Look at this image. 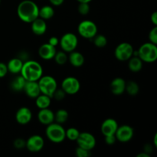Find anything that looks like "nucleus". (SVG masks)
Here are the masks:
<instances>
[{
    "label": "nucleus",
    "mask_w": 157,
    "mask_h": 157,
    "mask_svg": "<svg viewBox=\"0 0 157 157\" xmlns=\"http://www.w3.org/2000/svg\"><path fill=\"white\" fill-rule=\"evenodd\" d=\"M16 11L20 20L25 23H31L38 18L39 7L32 0H23L18 4Z\"/></svg>",
    "instance_id": "f257e3e1"
},
{
    "label": "nucleus",
    "mask_w": 157,
    "mask_h": 157,
    "mask_svg": "<svg viewBox=\"0 0 157 157\" xmlns=\"http://www.w3.org/2000/svg\"><path fill=\"white\" fill-rule=\"evenodd\" d=\"M20 75L26 81H38L43 75V67L38 61L27 60L23 63Z\"/></svg>",
    "instance_id": "f03ea898"
},
{
    "label": "nucleus",
    "mask_w": 157,
    "mask_h": 157,
    "mask_svg": "<svg viewBox=\"0 0 157 157\" xmlns=\"http://www.w3.org/2000/svg\"><path fill=\"white\" fill-rule=\"evenodd\" d=\"M45 134L48 139L54 144H61L66 139L65 129L61 124L56 122H53L47 126Z\"/></svg>",
    "instance_id": "7ed1b4c3"
},
{
    "label": "nucleus",
    "mask_w": 157,
    "mask_h": 157,
    "mask_svg": "<svg viewBox=\"0 0 157 157\" xmlns=\"http://www.w3.org/2000/svg\"><path fill=\"white\" fill-rule=\"evenodd\" d=\"M138 52V57L146 63H153L157 60V44L151 42H147L143 44L140 47Z\"/></svg>",
    "instance_id": "20e7f679"
},
{
    "label": "nucleus",
    "mask_w": 157,
    "mask_h": 157,
    "mask_svg": "<svg viewBox=\"0 0 157 157\" xmlns=\"http://www.w3.org/2000/svg\"><path fill=\"white\" fill-rule=\"evenodd\" d=\"M41 94H45L52 98L54 93L58 88V83L54 77L50 75H42L38 81Z\"/></svg>",
    "instance_id": "39448f33"
},
{
    "label": "nucleus",
    "mask_w": 157,
    "mask_h": 157,
    "mask_svg": "<svg viewBox=\"0 0 157 157\" xmlns=\"http://www.w3.org/2000/svg\"><path fill=\"white\" fill-rule=\"evenodd\" d=\"M98 26L91 20H83L78 26V34L87 39H92L98 34Z\"/></svg>",
    "instance_id": "423d86ee"
},
{
    "label": "nucleus",
    "mask_w": 157,
    "mask_h": 157,
    "mask_svg": "<svg viewBox=\"0 0 157 157\" xmlns=\"http://www.w3.org/2000/svg\"><path fill=\"white\" fill-rule=\"evenodd\" d=\"M59 44L62 51L70 53L76 49L78 44V38L75 34L67 32L64 34L59 39Z\"/></svg>",
    "instance_id": "0eeeda50"
},
{
    "label": "nucleus",
    "mask_w": 157,
    "mask_h": 157,
    "mask_svg": "<svg viewBox=\"0 0 157 157\" xmlns=\"http://www.w3.org/2000/svg\"><path fill=\"white\" fill-rule=\"evenodd\" d=\"M133 45L128 42H122L118 44L114 50V56L118 61H127L133 56Z\"/></svg>",
    "instance_id": "6e6552de"
},
{
    "label": "nucleus",
    "mask_w": 157,
    "mask_h": 157,
    "mask_svg": "<svg viewBox=\"0 0 157 157\" xmlns=\"http://www.w3.org/2000/svg\"><path fill=\"white\" fill-rule=\"evenodd\" d=\"M61 88L65 92L66 94H76L81 89V84L78 78L75 77H67L61 82Z\"/></svg>",
    "instance_id": "1a4fd4ad"
},
{
    "label": "nucleus",
    "mask_w": 157,
    "mask_h": 157,
    "mask_svg": "<svg viewBox=\"0 0 157 157\" xmlns=\"http://www.w3.org/2000/svg\"><path fill=\"white\" fill-rule=\"evenodd\" d=\"M78 147H82L85 150L91 151L96 146V138L92 133L88 132L80 133L79 136L76 140Z\"/></svg>",
    "instance_id": "9d476101"
},
{
    "label": "nucleus",
    "mask_w": 157,
    "mask_h": 157,
    "mask_svg": "<svg viewBox=\"0 0 157 157\" xmlns=\"http://www.w3.org/2000/svg\"><path fill=\"white\" fill-rule=\"evenodd\" d=\"M134 135L133 128L130 126L124 124L119 126L115 133V137L117 140L121 143H127L131 140Z\"/></svg>",
    "instance_id": "9b49d317"
},
{
    "label": "nucleus",
    "mask_w": 157,
    "mask_h": 157,
    "mask_svg": "<svg viewBox=\"0 0 157 157\" xmlns=\"http://www.w3.org/2000/svg\"><path fill=\"white\" fill-rule=\"evenodd\" d=\"M44 140L40 135H32L25 141V147L31 153H38L43 149Z\"/></svg>",
    "instance_id": "f8f14e48"
},
{
    "label": "nucleus",
    "mask_w": 157,
    "mask_h": 157,
    "mask_svg": "<svg viewBox=\"0 0 157 157\" xmlns=\"http://www.w3.org/2000/svg\"><path fill=\"white\" fill-rule=\"evenodd\" d=\"M118 127L119 125L116 120L113 119V118H107V119L104 120L101 124V133L104 136L115 135Z\"/></svg>",
    "instance_id": "ddd939ff"
},
{
    "label": "nucleus",
    "mask_w": 157,
    "mask_h": 157,
    "mask_svg": "<svg viewBox=\"0 0 157 157\" xmlns=\"http://www.w3.org/2000/svg\"><path fill=\"white\" fill-rule=\"evenodd\" d=\"M32 119V113L27 107H21L15 113V121L21 125H26L31 122Z\"/></svg>",
    "instance_id": "4468645a"
},
{
    "label": "nucleus",
    "mask_w": 157,
    "mask_h": 157,
    "mask_svg": "<svg viewBox=\"0 0 157 157\" xmlns=\"http://www.w3.org/2000/svg\"><path fill=\"white\" fill-rule=\"evenodd\" d=\"M56 52V47L51 45L48 43H44V44H41L38 48V55L43 60L50 61V60L53 59Z\"/></svg>",
    "instance_id": "2eb2a0df"
},
{
    "label": "nucleus",
    "mask_w": 157,
    "mask_h": 157,
    "mask_svg": "<svg viewBox=\"0 0 157 157\" xmlns=\"http://www.w3.org/2000/svg\"><path fill=\"white\" fill-rule=\"evenodd\" d=\"M38 120L41 124L48 126L55 122V113L48 108L40 109L38 113Z\"/></svg>",
    "instance_id": "dca6fc26"
},
{
    "label": "nucleus",
    "mask_w": 157,
    "mask_h": 157,
    "mask_svg": "<svg viewBox=\"0 0 157 157\" xmlns=\"http://www.w3.org/2000/svg\"><path fill=\"white\" fill-rule=\"evenodd\" d=\"M31 24V29L32 32L35 34V35L41 36L43 35L47 31V23L45 22V20L42 19L41 18H37L36 19L34 20Z\"/></svg>",
    "instance_id": "f3484780"
},
{
    "label": "nucleus",
    "mask_w": 157,
    "mask_h": 157,
    "mask_svg": "<svg viewBox=\"0 0 157 157\" xmlns=\"http://www.w3.org/2000/svg\"><path fill=\"white\" fill-rule=\"evenodd\" d=\"M23 91L29 98L35 99L41 94L38 81H26Z\"/></svg>",
    "instance_id": "a211bd4d"
},
{
    "label": "nucleus",
    "mask_w": 157,
    "mask_h": 157,
    "mask_svg": "<svg viewBox=\"0 0 157 157\" xmlns=\"http://www.w3.org/2000/svg\"><path fill=\"white\" fill-rule=\"evenodd\" d=\"M125 80L122 78H116L111 81L110 85V90L114 95H121L125 92L126 89Z\"/></svg>",
    "instance_id": "6ab92c4d"
},
{
    "label": "nucleus",
    "mask_w": 157,
    "mask_h": 157,
    "mask_svg": "<svg viewBox=\"0 0 157 157\" xmlns=\"http://www.w3.org/2000/svg\"><path fill=\"white\" fill-rule=\"evenodd\" d=\"M68 61L73 67H80L84 65L85 58L81 52L75 50L70 52V55H68Z\"/></svg>",
    "instance_id": "aec40b11"
},
{
    "label": "nucleus",
    "mask_w": 157,
    "mask_h": 157,
    "mask_svg": "<svg viewBox=\"0 0 157 157\" xmlns=\"http://www.w3.org/2000/svg\"><path fill=\"white\" fill-rule=\"evenodd\" d=\"M24 61L19 58H13L8 62L7 67L9 72L13 75H19L22 68Z\"/></svg>",
    "instance_id": "412c9836"
},
{
    "label": "nucleus",
    "mask_w": 157,
    "mask_h": 157,
    "mask_svg": "<svg viewBox=\"0 0 157 157\" xmlns=\"http://www.w3.org/2000/svg\"><path fill=\"white\" fill-rule=\"evenodd\" d=\"M143 61L138 56H132L128 60V67L130 71L137 73L143 68Z\"/></svg>",
    "instance_id": "4be33fe9"
},
{
    "label": "nucleus",
    "mask_w": 157,
    "mask_h": 157,
    "mask_svg": "<svg viewBox=\"0 0 157 157\" xmlns=\"http://www.w3.org/2000/svg\"><path fill=\"white\" fill-rule=\"evenodd\" d=\"M52 102V98L47 96L43 94H40L36 98H35V105L38 109L48 108Z\"/></svg>",
    "instance_id": "5701e85b"
},
{
    "label": "nucleus",
    "mask_w": 157,
    "mask_h": 157,
    "mask_svg": "<svg viewBox=\"0 0 157 157\" xmlns=\"http://www.w3.org/2000/svg\"><path fill=\"white\" fill-rule=\"evenodd\" d=\"M26 83V80L20 75H17L10 83V87L12 90L15 92H20L23 90L25 84Z\"/></svg>",
    "instance_id": "b1692460"
},
{
    "label": "nucleus",
    "mask_w": 157,
    "mask_h": 157,
    "mask_svg": "<svg viewBox=\"0 0 157 157\" xmlns=\"http://www.w3.org/2000/svg\"><path fill=\"white\" fill-rule=\"evenodd\" d=\"M55 15V10L52 6H44L40 9L38 17L44 20H49Z\"/></svg>",
    "instance_id": "393cba45"
},
{
    "label": "nucleus",
    "mask_w": 157,
    "mask_h": 157,
    "mask_svg": "<svg viewBox=\"0 0 157 157\" xmlns=\"http://www.w3.org/2000/svg\"><path fill=\"white\" fill-rule=\"evenodd\" d=\"M68 112L64 109H60L57 110L56 113H55V122L58 124H63L67 122L68 119Z\"/></svg>",
    "instance_id": "a878e982"
},
{
    "label": "nucleus",
    "mask_w": 157,
    "mask_h": 157,
    "mask_svg": "<svg viewBox=\"0 0 157 157\" xmlns=\"http://www.w3.org/2000/svg\"><path fill=\"white\" fill-rule=\"evenodd\" d=\"M125 91H127V94L130 95V96H136V95L138 94L140 91V86L135 81H128L126 84Z\"/></svg>",
    "instance_id": "bb28decb"
},
{
    "label": "nucleus",
    "mask_w": 157,
    "mask_h": 157,
    "mask_svg": "<svg viewBox=\"0 0 157 157\" xmlns=\"http://www.w3.org/2000/svg\"><path fill=\"white\" fill-rule=\"evenodd\" d=\"M53 59H55V61L58 65H64L68 61V55L64 51L56 52Z\"/></svg>",
    "instance_id": "cd10ccee"
},
{
    "label": "nucleus",
    "mask_w": 157,
    "mask_h": 157,
    "mask_svg": "<svg viewBox=\"0 0 157 157\" xmlns=\"http://www.w3.org/2000/svg\"><path fill=\"white\" fill-rule=\"evenodd\" d=\"M92 39H93L94 44L99 48H103L107 44V38L104 35H98L97 34Z\"/></svg>",
    "instance_id": "c85d7f7f"
},
{
    "label": "nucleus",
    "mask_w": 157,
    "mask_h": 157,
    "mask_svg": "<svg viewBox=\"0 0 157 157\" xmlns=\"http://www.w3.org/2000/svg\"><path fill=\"white\" fill-rule=\"evenodd\" d=\"M80 131L75 127H70L65 130V136L71 141H76L79 136Z\"/></svg>",
    "instance_id": "c756f323"
},
{
    "label": "nucleus",
    "mask_w": 157,
    "mask_h": 157,
    "mask_svg": "<svg viewBox=\"0 0 157 157\" xmlns=\"http://www.w3.org/2000/svg\"><path fill=\"white\" fill-rule=\"evenodd\" d=\"M90 7L89 3L86 2H79L78 6V11L81 15H86L90 12Z\"/></svg>",
    "instance_id": "7c9ffc66"
},
{
    "label": "nucleus",
    "mask_w": 157,
    "mask_h": 157,
    "mask_svg": "<svg viewBox=\"0 0 157 157\" xmlns=\"http://www.w3.org/2000/svg\"><path fill=\"white\" fill-rule=\"evenodd\" d=\"M91 155L90 151L85 150L82 147H78L75 150V156L77 157H89Z\"/></svg>",
    "instance_id": "2f4dec72"
},
{
    "label": "nucleus",
    "mask_w": 157,
    "mask_h": 157,
    "mask_svg": "<svg viewBox=\"0 0 157 157\" xmlns=\"http://www.w3.org/2000/svg\"><path fill=\"white\" fill-rule=\"evenodd\" d=\"M149 41L153 44H157V25H154V27L150 30L148 35Z\"/></svg>",
    "instance_id": "473e14b6"
},
{
    "label": "nucleus",
    "mask_w": 157,
    "mask_h": 157,
    "mask_svg": "<svg viewBox=\"0 0 157 157\" xmlns=\"http://www.w3.org/2000/svg\"><path fill=\"white\" fill-rule=\"evenodd\" d=\"M65 96H66L65 92H64V90H62V89H61V88H60V89L57 88V90L55 91V93H54L52 98H55L56 101H62L63 99H64Z\"/></svg>",
    "instance_id": "72a5a7b5"
},
{
    "label": "nucleus",
    "mask_w": 157,
    "mask_h": 157,
    "mask_svg": "<svg viewBox=\"0 0 157 157\" xmlns=\"http://www.w3.org/2000/svg\"><path fill=\"white\" fill-rule=\"evenodd\" d=\"M13 145L15 149L20 150V149H22L24 147H25V141L23 139H21V138H18V139L15 140V141L13 143Z\"/></svg>",
    "instance_id": "f704fd0d"
},
{
    "label": "nucleus",
    "mask_w": 157,
    "mask_h": 157,
    "mask_svg": "<svg viewBox=\"0 0 157 157\" xmlns=\"http://www.w3.org/2000/svg\"><path fill=\"white\" fill-rule=\"evenodd\" d=\"M9 72L7 67V64L3 62H0V78H2L6 76Z\"/></svg>",
    "instance_id": "c9c22d12"
},
{
    "label": "nucleus",
    "mask_w": 157,
    "mask_h": 157,
    "mask_svg": "<svg viewBox=\"0 0 157 157\" xmlns=\"http://www.w3.org/2000/svg\"><path fill=\"white\" fill-rule=\"evenodd\" d=\"M104 140L107 145H113L116 143L117 139L115 137V135H111V136H104Z\"/></svg>",
    "instance_id": "e433bc0d"
},
{
    "label": "nucleus",
    "mask_w": 157,
    "mask_h": 157,
    "mask_svg": "<svg viewBox=\"0 0 157 157\" xmlns=\"http://www.w3.org/2000/svg\"><path fill=\"white\" fill-rule=\"evenodd\" d=\"M48 44H50L51 45L54 46V47H57V46L59 44V39H58L57 37L52 36L49 38L48 40Z\"/></svg>",
    "instance_id": "4c0bfd02"
},
{
    "label": "nucleus",
    "mask_w": 157,
    "mask_h": 157,
    "mask_svg": "<svg viewBox=\"0 0 157 157\" xmlns=\"http://www.w3.org/2000/svg\"><path fill=\"white\" fill-rule=\"evenodd\" d=\"M49 2L53 6H60L64 3V0H49Z\"/></svg>",
    "instance_id": "58836bf2"
},
{
    "label": "nucleus",
    "mask_w": 157,
    "mask_h": 157,
    "mask_svg": "<svg viewBox=\"0 0 157 157\" xmlns=\"http://www.w3.org/2000/svg\"><path fill=\"white\" fill-rule=\"evenodd\" d=\"M150 20L154 25H157V12H154L151 14Z\"/></svg>",
    "instance_id": "ea45409f"
},
{
    "label": "nucleus",
    "mask_w": 157,
    "mask_h": 157,
    "mask_svg": "<svg viewBox=\"0 0 157 157\" xmlns=\"http://www.w3.org/2000/svg\"><path fill=\"white\" fill-rule=\"evenodd\" d=\"M136 157H150V155L149 153H146V152H142V153H139V154L136 156Z\"/></svg>",
    "instance_id": "a19ab883"
},
{
    "label": "nucleus",
    "mask_w": 157,
    "mask_h": 157,
    "mask_svg": "<svg viewBox=\"0 0 157 157\" xmlns=\"http://www.w3.org/2000/svg\"><path fill=\"white\" fill-rule=\"evenodd\" d=\"M153 145L155 147H157V133H155L154 137H153Z\"/></svg>",
    "instance_id": "79ce46f5"
},
{
    "label": "nucleus",
    "mask_w": 157,
    "mask_h": 157,
    "mask_svg": "<svg viewBox=\"0 0 157 157\" xmlns=\"http://www.w3.org/2000/svg\"><path fill=\"white\" fill-rule=\"evenodd\" d=\"M78 2H86V3H90L92 0H77Z\"/></svg>",
    "instance_id": "37998d69"
},
{
    "label": "nucleus",
    "mask_w": 157,
    "mask_h": 157,
    "mask_svg": "<svg viewBox=\"0 0 157 157\" xmlns=\"http://www.w3.org/2000/svg\"><path fill=\"white\" fill-rule=\"evenodd\" d=\"M0 3H1V0H0Z\"/></svg>",
    "instance_id": "c03bdc74"
}]
</instances>
